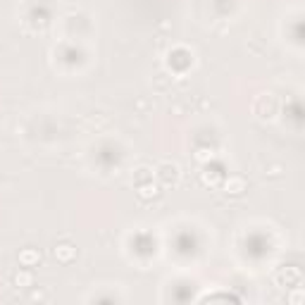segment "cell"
Instances as JSON below:
<instances>
[{
	"label": "cell",
	"instance_id": "obj_1",
	"mask_svg": "<svg viewBox=\"0 0 305 305\" xmlns=\"http://www.w3.org/2000/svg\"><path fill=\"white\" fill-rule=\"evenodd\" d=\"M38 262H41V253L36 248H24V251L19 253V265L22 267H36Z\"/></svg>",
	"mask_w": 305,
	"mask_h": 305
},
{
	"label": "cell",
	"instance_id": "obj_2",
	"mask_svg": "<svg viewBox=\"0 0 305 305\" xmlns=\"http://www.w3.org/2000/svg\"><path fill=\"white\" fill-rule=\"evenodd\" d=\"M55 258L60 262H72L74 258H76V248H74L72 243H57L55 246Z\"/></svg>",
	"mask_w": 305,
	"mask_h": 305
},
{
	"label": "cell",
	"instance_id": "obj_3",
	"mask_svg": "<svg viewBox=\"0 0 305 305\" xmlns=\"http://www.w3.org/2000/svg\"><path fill=\"white\" fill-rule=\"evenodd\" d=\"M15 284H17V286H24V288H29L34 284V277H31L29 267L24 269V272H17V274H15Z\"/></svg>",
	"mask_w": 305,
	"mask_h": 305
},
{
	"label": "cell",
	"instance_id": "obj_4",
	"mask_svg": "<svg viewBox=\"0 0 305 305\" xmlns=\"http://www.w3.org/2000/svg\"><path fill=\"white\" fill-rule=\"evenodd\" d=\"M139 196L141 198H155L158 196V186H153V184H145L139 188Z\"/></svg>",
	"mask_w": 305,
	"mask_h": 305
}]
</instances>
